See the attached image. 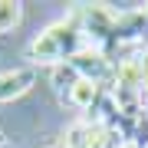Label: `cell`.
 Listing matches in <instances>:
<instances>
[{"label":"cell","instance_id":"obj_1","mask_svg":"<svg viewBox=\"0 0 148 148\" xmlns=\"http://www.w3.org/2000/svg\"><path fill=\"white\" fill-rule=\"evenodd\" d=\"M86 46H89V40H86L79 20L69 13L66 20L46 27L36 40L30 43L27 59H30L33 66H59V63H69L76 53H82Z\"/></svg>","mask_w":148,"mask_h":148},{"label":"cell","instance_id":"obj_6","mask_svg":"<svg viewBox=\"0 0 148 148\" xmlns=\"http://www.w3.org/2000/svg\"><path fill=\"white\" fill-rule=\"evenodd\" d=\"M23 16V7L16 0H0V33H10Z\"/></svg>","mask_w":148,"mask_h":148},{"label":"cell","instance_id":"obj_4","mask_svg":"<svg viewBox=\"0 0 148 148\" xmlns=\"http://www.w3.org/2000/svg\"><path fill=\"white\" fill-rule=\"evenodd\" d=\"M102 95V86H95V82H89V79H79L69 89V95H66V106H73L76 112H89L92 106H95V99Z\"/></svg>","mask_w":148,"mask_h":148},{"label":"cell","instance_id":"obj_5","mask_svg":"<svg viewBox=\"0 0 148 148\" xmlns=\"http://www.w3.org/2000/svg\"><path fill=\"white\" fill-rule=\"evenodd\" d=\"M79 79H82V76L76 73V69L69 66V63H59V66H53V73H49V82H53V89L63 95V99L69 95V89H73V86L79 82Z\"/></svg>","mask_w":148,"mask_h":148},{"label":"cell","instance_id":"obj_2","mask_svg":"<svg viewBox=\"0 0 148 148\" xmlns=\"http://www.w3.org/2000/svg\"><path fill=\"white\" fill-rule=\"evenodd\" d=\"M69 66H73L82 79L102 86V89H112V79H115V59H112L109 53H102V49H95V46H86L82 53H76L73 59H69Z\"/></svg>","mask_w":148,"mask_h":148},{"label":"cell","instance_id":"obj_3","mask_svg":"<svg viewBox=\"0 0 148 148\" xmlns=\"http://www.w3.org/2000/svg\"><path fill=\"white\" fill-rule=\"evenodd\" d=\"M33 86H36V69H33V66L7 69V73H0V102H13V99H20V95L30 92Z\"/></svg>","mask_w":148,"mask_h":148},{"label":"cell","instance_id":"obj_8","mask_svg":"<svg viewBox=\"0 0 148 148\" xmlns=\"http://www.w3.org/2000/svg\"><path fill=\"white\" fill-rule=\"evenodd\" d=\"M3 142H7V138H3V132H0V148H3Z\"/></svg>","mask_w":148,"mask_h":148},{"label":"cell","instance_id":"obj_7","mask_svg":"<svg viewBox=\"0 0 148 148\" xmlns=\"http://www.w3.org/2000/svg\"><path fill=\"white\" fill-rule=\"evenodd\" d=\"M119 148H138V145H132V142H128V145H119Z\"/></svg>","mask_w":148,"mask_h":148}]
</instances>
